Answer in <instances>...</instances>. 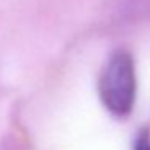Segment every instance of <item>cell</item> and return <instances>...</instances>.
<instances>
[{
	"label": "cell",
	"mask_w": 150,
	"mask_h": 150,
	"mask_svg": "<svg viewBox=\"0 0 150 150\" xmlns=\"http://www.w3.org/2000/svg\"><path fill=\"white\" fill-rule=\"evenodd\" d=\"M134 150H150V142H149V139H147L145 136L139 137V139H137V142H136Z\"/></svg>",
	"instance_id": "cell-2"
},
{
	"label": "cell",
	"mask_w": 150,
	"mask_h": 150,
	"mask_svg": "<svg viewBox=\"0 0 150 150\" xmlns=\"http://www.w3.org/2000/svg\"><path fill=\"white\" fill-rule=\"evenodd\" d=\"M98 97L115 116L131 113L136 102V68L127 50H116L108 58L98 79Z\"/></svg>",
	"instance_id": "cell-1"
}]
</instances>
